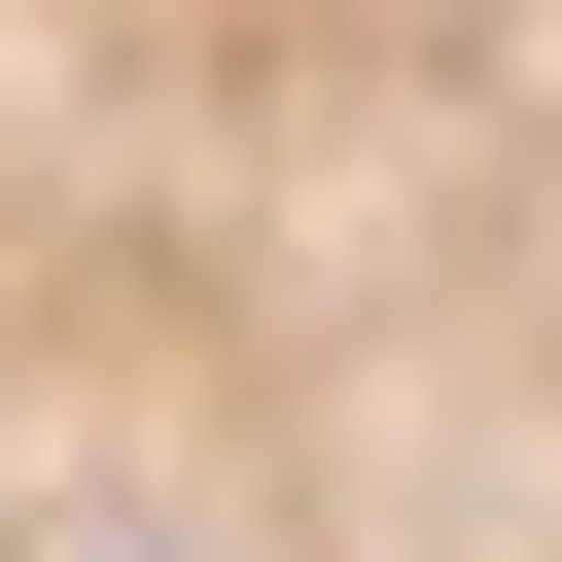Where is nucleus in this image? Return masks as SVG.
Masks as SVG:
<instances>
[{
  "label": "nucleus",
  "instance_id": "f257e3e1",
  "mask_svg": "<svg viewBox=\"0 0 562 562\" xmlns=\"http://www.w3.org/2000/svg\"><path fill=\"white\" fill-rule=\"evenodd\" d=\"M0 562H562V0H0Z\"/></svg>",
  "mask_w": 562,
  "mask_h": 562
}]
</instances>
